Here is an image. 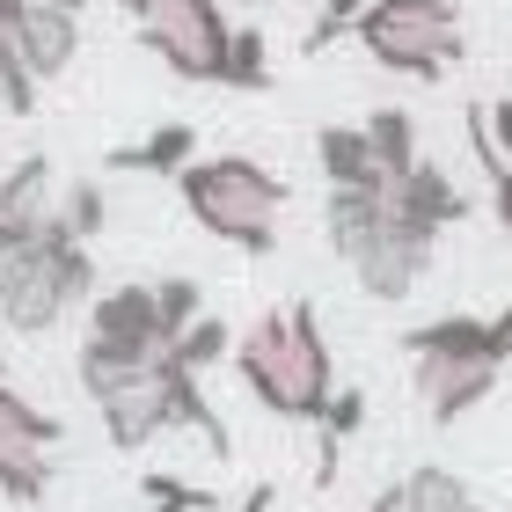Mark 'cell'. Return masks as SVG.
<instances>
[{"instance_id":"1","label":"cell","mask_w":512,"mask_h":512,"mask_svg":"<svg viewBox=\"0 0 512 512\" xmlns=\"http://www.w3.org/2000/svg\"><path fill=\"white\" fill-rule=\"evenodd\" d=\"M81 388L96 395L110 447H125V454H139L147 439L176 432V425L205 432V447L227 454V425L213 417V403L198 395V374H191V366L169 359V344L139 359V352H110V344L88 337V344H81Z\"/></svg>"},{"instance_id":"2","label":"cell","mask_w":512,"mask_h":512,"mask_svg":"<svg viewBox=\"0 0 512 512\" xmlns=\"http://www.w3.org/2000/svg\"><path fill=\"white\" fill-rule=\"evenodd\" d=\"M227 359H235V374L249 381L256 403L271 417H293V425H315L322 403H330V388H337L315 300H286V308L256 315L249 330L227 344Z\"/></svg>"},{"instance_id":"3","label":"cell","mask_w":512,"mask_h":512,"mask_svg":"<svg viewBox=\"0 0 512 512\" xmlns=\"http://www.w3.org/2000/svg\"><path fill=\"white\" fill-rule=\"evenodd\" d=\"M403 352H410V381H417L425 417L432 425H454V417H469L483 395L498 388L505 359H512V300L498 308V322L439 315V322L403 337Z\"/></svg>"},{"instance_id":"4","label":"cell","mask_w":512,"mask_h":512,"mask_svg":"<svg viewBox=\"0 0 512 512\" xmlns=\"http://www.w3.org/2000/svg\"><path fill=\"white\" fill-rule=\"evenodd\" d=\"M176 191L191 205V220L213 242L242 249V256H271L278 249V213H286V183L271 169H256L249 154H213V161H183Z\"/></svg>"},{"instance_id":"5","label":"cell","mask_w":512,"mask_h":512,"mask_svg":"<svg viewBox=\"0 0 512 512\" xmlns=\"http://www.w3.org/2000/svg\"><path fill=\"white\" fill-rule=\"evenodd\" d=\"M352 37L366 59L410 81H439L447 66L469 52L461 44V0H366L352 15Z\"/></svg>"},{"instance_id":"6","label":"cell","mask_w":512,"mask_h":512,"mask_svg":"<svg viewBox=\"0 0 512 512\" xmlns=\"http://www.w3.org/2000/svg\"><path fill=\"white\" fill-rule=\"evenodd\" d=\"M96 293V264H88V242H74L66 227L52 220L30 249V264L8 278V293H0V315H8V330L37 337L52 330L66 308H81V300Z\"/></svg>"},{"instance_id":"7","label":"cell","mask_w":512,"mask_h":512,"mask_svg":"<svg viewBox=\"0 0 512 512\" xmlns=\"http://www.w3.org/2000/svg\"><path fill=\"white\" fill-rule=\"evenodd\" d=\"M139 15V44L183 81H227V15L220 0H125Z\"/></svg>"},{"instance_id":"8","label":"cell","mask_w":512,"mask_h":512,"mask_svg":"<svg viewBox=\"0 0 512 512\" xmlns=\"http://www.w3.org/2000/svg\"><path fill=\"white\" fill-rule=\"evenodd\" d=\"M52 447H59V417L0 381V491L15 505H37L52 491Z\"/></svg>"},{"instance_id":"9","label":"cell","mask_w":512,"mask_h":512,"mask_svg":"<svg viewBox=\"0 0 512 512\" xmlns=\"http://www.w3.org/2000/svg\"><path fill=\"white\" fill-rule=\"evenodd\" d=\"M344 264L359 271V286L374 300H410L417 278H425V264H432V235H425V227H410L403 213H388V198H381V227L344 256Z\"/></svg>"},{"instance_id":"10","label":"cell","mask_w":512,"mask_h":512,"mask_svg":"<svg viewBox=\"0 0 512 512\" xmlns=\"http://www.w3.org/2000/svg\"><path fill=\"white\" fill-rule=\"evenodd\" d=\"M0 37H8L15 52H22V66H30L37 81H59L66 66H74V52H81V15L44 8V0H22Z\"/></svg>"},{"instance_id":"11","label":"cell","mask_w":512,"mask_h":512,"mask_svg":"<svg viewBox=\"0 0 512 512\" xmlns=\"http://www.w3.org/2000/svg\"><path fill=\"white\" fill-rule=\"evenodd\" d=\"M381 198H388V213H403L410 227H425L432 242H439V227L469 220V198H461V183H454L447 169H432V161H410L403 176H388Z\"/></svg>"},{"instance_id":"12","label":"cell","mask_w":512,"mask_h":512,"mask_svg":"<svg viewBox=\"0 0 512 512\" xmlns=\"http://www.w3.org/2000/svg\"><path fill=\"white\" fill-rule=\"evenodd\" d=\"M88 337L110 344V352H161L169 344V330H161V315H154V286H110L96 293V308H88Z\"/></svg>"},{"instance_id":"13","label":"cell","mask_w":512,"mask_h":512,"mask_svg":"<svg viewBox=\"0 0 512 512\" xmlns=\"http://www.w3.org/2000/svg\"><path fill=\"white\" fill-rule=\"evenodd\" d=\"M52 205H59V183H52V161L44 154H22L0 176V220L8 227H52Z\"/></svg>"},{"instance_id":"14","label":"cell","mask_w":512,"mask_h":512,"mask_svg":"<svg viewBox=\"0 0 512 512\" xmlns=\"http://www.w3.org/2000/svg\"><path fill=\"white\" fill-rule=\"evenodd\" d=\"M461 505H469V483L454 469H410V476H395L388 491H374L366 512H461Z\"/></svg>"},{"instance_id":"15","label":"cell","mask_w":512,"mask_h":512,"mask_svg":"<svg viewBox=\"0 0 512 512\" xmlns=\"http://www.w3.org/2000/svg\"><path fill=\"white\" fill-rule=\"evenodd\" d=\"M315 154H322V176H330V183H366V191H381V183H388L366 125H322L315 132Z\"/></svg>"},{"instance_id":"16","label":"cell","mask_w":512,"mask_h":512,"mask_svg":"<svg viewBox=\"0 0 512 512\" xmlns=\"http://www.w3.org/2000/svg\"><path fill=\"white\" fill-rule=\"evenodd\" d=\"M198 154V132L191 125H161L154 139H139V147H118L110 154V169H147V176H176L183 161Z\"/></svg>"},{"instance_id":"17","label":"cell","mask_w":512,"mask_h":512,"mask_svg":"<svg viewBox=\"0 0 512 512\" xmlns=\"http://www.w3.org/2000/svg\"><path fill=\"white\" fill-rule=\"evenodd\" d=\"M366 139H374V154H381V176H403L410 161H417V125H410V110H374V118H366Z\"/></svg>"},{"instance_id":"18","label":"cell","mask_w":512,"mask_h":512,"mask_svg":"<svg viewBox=\"0 0 512 512\" xmlns=\"http://www.w3.org/2000/svg\"><path fill=\"white\" fill-rule=\"evenodd\" d=\"M52 220H59L74 242H96V235H103V220H110V198H103V183H66V198L52 205Z\"/></svg>"},{"instance_id":"19","label":"cell","mask_w":512,"mask_h":512,"mask_svg":"<svg viewBox=\"0 0 512 512\" xmlns=\"http://www.w3.org/2000/svg\"><path fill=\"white\" fill-rule=\"evenodd\" d=\"M220 88H271L264 30H235V37H227V81H220Z\"/></svg>"},{"instance_id":"20","label":"cell","mask_w":512,"mask_h":512,"mask_svg":"<svg viewBox=\"0 0 512 512\" xmlns=\"http://www.w3.org/2000/svg\"><path fill=\"white\" fill-rule=\"evenodd\" d=\"M0 110H8V118H30L37 110V74L22 66V52L8 37H0Z\"/></svg>"},{"instance_id":"21","label":"cell","mask_w":512,"mask_h":512,"mask_svg":"<svg viewBox=\"0 0 512 512\" xmlns=\"http://www.w3.org/2000/svg\"><path fill=\"white\" fill-rule=\"evenodd\" d=\"M154 315H161V330H183L191 315H205V293H198V278H161L154 286Z\"/></svg>"},{"instance_id":"22","label":"cell","mask_w":512,"mask_h":512,"mask_svg":"<svg viewBox=\"0 0 512 512\" xmlns=\"http://www.w3.org/2000/svg\"><path fill=\"white\" fill-rule=\"evenodd\" d=\"M322 439H344V432H359L366 425V395L359 388H330V403H322Z\"/></svg>"},{"instance_id":"23","label":"cell","mask_w":512,"mask_h":512,"mask_svg":"<svg viewBox=\"0 0 512 512\" xmlns=\"http://www.w3.org/2000/svg\"><path fill=\"white\" fill-rule=\"evenodd\" d=\"M37 235H44V227H8V220H0V293H8V278H15L22 264H30Z\"/></svg>"},{"instance_id":"24","label":"cell","mask_w":512,"mask_h":512,"mask_svg":"<svg viewBox=\"0 0 512 512\" xmlns=\"http://www.w3.org/2000/svg\"><path fill=\"white\" fill-rule=\"evenodd\" d=\"M366 8V0H330V8H322L315 22H308V52H322V44H337L344 30H352V15Z\"/></svg>"},{"instance_id":"25","label":"cell","mask_w":512,"mask_h":512,"mask_svg":"<svg viewBox=\"0 0 512 512\" xmlns=\"http://www.w3.org/2000/svg\"><path fill=\"white\" fill-rule=\"evenodd\" d=\"M483 132H491V147L512 161V96H498V103H483Z\"/></svg>"},{"instance_id":"26","label":"cell","mask_w":512,"mask_h":512,"mask_svg":"<svg viewBox=\"0 0 512 512\" xmlns=\"http://www.w3.org/2000/svg\"><path fill=\"white\" fill-rule=\"evenodd\" d=\"M491 198H498V220H505V242H512V161L491 169Z\"/></svg>"},{"instance_id":"27","label":"cell","mask_w":512,"mask_h":512,"mask_svg":"<svg viewBox=\"0 0 512 512\" xmlns=\"http://www.w3.org/2000/svg\"><path fill=\"white\" fill-rule=\"evenodd\" d=\"M242 512H271V483H256V491H249V505Z\"/></svg>"},{"instance_id":"28","label":"cell","mask_w":512,"mask_h":512,"mask_svg":"<svg viewBox=\"0 0 512 512\" xmlns=\"http://www.w3.org/2000/svg\"><path fill=\"white\" fill-rule=\"evenodd\" d=\"M44 8H66V15H81V8H88V0H44Z\"/></svg>"},{"instance_id":"29","label":"cell","mask_w":512,"mask_h":512,"mask_svg":"<svg viewBox=\"0 0 512 512\" xmlns=\"http://www.w3.org/2000/svg\"><path fill=\"white\" fill-rule=\"evenodd\" d=\"M242 8H271V0H242Z\"/></svg>"},{"instance_id":"30","label":"cell","mask_w":512,"mask_h":512,"mask_svg":"<svg viewBox=\"0 0 512 512\" xmlns=\"http://www.w3.org/2000/svg\"><path fill=\"white\" fill-rule=\"evenodd\" d=\"M461 512H483V505H476V498H469V505H461Z\"/></svg>"},{"instance_id":"31","label":"cell","mask_w":512,"mask_h":512,"mask_svg":"<svg viewBox=\"0 0 512 512\" xmlns=\"http://www.w3.org/2000/svg\"><path fill=\"white\" fill-rule=\"evenodd\" d=\"M161 512H176V505H161Z\"/></svg>"}]
</instances>
